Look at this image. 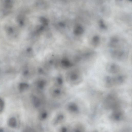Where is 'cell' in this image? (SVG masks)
Wrapping results in <instances>:
<instances>
[{"instance_id":"cell-1","label":"cell","mask_w":132,"mask_h":132,"mask_svg":"<svg viewBox=\"0 0 132 132\" xmlns=\"http://www.w3.org/2000/svg\"><path fill=\"white\" fill-rule=\"evenodd\" d=\"M104 105L106 108L113 110L120 108L119 102L115 95L110 94L106 99Z\"/></svg>"},{"instance_id":"cell-2","label":"cell","mask_w":132,"mask_h":132,"mask_svg":"<svg viewBox=\"0 0 132 132\" xmlns=\"http://www.w3.org/2000/svg\"><path fill=\"white\" fill-rule=\"evenodd\" d=\"M111 57L114 59L120 61H123L128 57V51L126 49L120 50L110 49Z\"/></svg>"},{"instance_id":"cell-3","label":"cell","mask_w":132,"mask_h":132,"mask_svg":"<svg viewBox=\"0 0 132 132\" xmlns=\"http://www.w3.org/2000/svg\"><path fill=\"white\" fill-rule=\"evenodd\" d=\"M106 70L109 73L116 74L120 71V67L119 65L116 64L111 63L108 64L107 65Z\"/></svg>"},{"instance_id":"cell-4","label":"cell","mask_w":132,"mask_h":132,"mask_svg":"<svg viewBox=\"0 0 132 132\" xmlns=\"http://www.w3.org/2000/svg\"><path fill=\"white\" fill-rule=\"evenodd\" d=\"M113 111L111 116L112 119L117 121L122 120L123 118V113L120 108L114 109Z\"/></svg>"},{"instance_id":"cell-5","label":"cell","mask_w":132,"mask_h":132,"mask_svg":"<svg viewBox=\"0 0 132 132\" xmlns=\"http://www.w3.org/2000/svg\"><path fill=\"white\" fill-rule=\"evenodd\" d=\"M113 85L121 84L125 79V77L123 75H119L115 77H111Z\"/></svg>"},{"instance_id":"cell-6","label":"cell","mask_w":132,"mask_h":132,"mask_svg":"<svg viewBox=\"0 0 132 132\" xmlns=\"http://www.w3.org/2000/svg\"><path fill=\"white\" fill-rule=\"evenodd\" d=\"M67 109L70 112L74 113H77L79 112V108L76 104L74 103H71L67 106Z\"/></svg>"},{"instance_id":"cell-7","label":"cell","mask_w":132,"mask_h":132,"mask_svg":"<svg viewBox=\"0 0 132 132\" xmlns=\"http://www.w3.org/2000/svg\"><path fill=\"white\" fill-rule=\"evenodd\" d=\"M65 117V116L62 114H58L55 118L53 124L55 125H57L62 123L64 121Z\"/></svg>"},{"instance_id":"cell-8","label":"cell","mask_w":132,"mask_h":132,"mask_svg":"<svg viewBox=\"0 0 132 132\" xmlns=\"http://www.w3.org/2000/svg\"><path fill=\"white\" fill-rule=\"evenodd\" d=\"M92 45L95 47L98 46L100 42V38L99 36L96 35L93 36L91 40Z\"/></svg>"},{"instance_id":"cell-9","label":"cell","mask_w":132,"mask_h":132,"mask_svg":"<svg viewBox=\"0 0 132 132\" xmlns=\"http://www.w3.org/2000/svg\"><path fill=\"white\" fill-rule=\"evenodd\" d=\"M32 102L34 106L36 108L39 107L41 105V100L39 98L36 96L33 97Z\"/></svg>"},{"instance_id":"cell-10","label":"cell","mask_w":132,"mask_h":132,"mask_svg":"<svg viewBox=\"0 0 132 132\" xmlns=\"http://www.w3.org/2000/svg\"><path fill=\"white\" fill-rule=\"evenodd\" d=\"M84 32V28L81 26L79 25L76 28L74 31L75 34L80 35L83 34Z\"/></svg>"},{"instance_id":"cell-11","label":"cell","mask_w":132,"mask_h":132,"mask_svg":"<svg viewBox=\"0 0 132 132\" xmlns=\"http://www.w3.org/2000/svg\"><path fill=\"white\" fill-rule=\"evenodd\" d=\"M46 84V83L45 81L44 80H41L37 83L36 86L39 89L42 90L45 88Z\"/></svg>"},{"instance_id":"cell-12","label":"cell","mask_w":132,"mask_h":132,"mask_svg":"<svg viewBox=\"0 0 132 132\" xmlns=\"http://www.w3.org/2000/svg\"><path fill=\"white\" fill-rule=\"evenodd\" d=\"M48 114L46 111H44L41 112L39 114V119L41 121L46 120L47 118Z\"/></svg>"},{"instance_id":"cell-13","label":"cell","mask_w":132,"mask_h":132,"mask_svg":"<svg viewBox=\"0 0 132 132\" xmlns=\"http://www.w3.org/2000/svg\"><path fill=\"white\" fill-rule=\"evenodd\" d=\"M51 93L54 97H57L60 96L62 92L60 89L56 88L52 91Z\"/></svg>"},{"instance_id":"cell-14","label":"cell","mask_w":132,"mask_h":132,"mask_svg":"<svg viewBox=\"0 0 132 132\" xmlns=\"http://www.w3.org/2000/svg\"><path fill=\"white\" fill-rule=\"evenodd\" d=\"M99 25L100 28L102 30H106L107 29V27L105 25L103 20H99Z\"/></svg>"},{"instance_id":"cell-15","label":"cell","mask_w":132,"mask_h":132,"mask_svg":"<svg viewBox=\"0 0 132 132\" xmlns=\"http://www.w3.org/2000/svg\"><path fill=\"white\" fill-rule=\"evenodd\" d=\"M9 124L10 127H15L16 124V119L14 117H12L9 120Z\"/></svg>"},{"instance_id":"cell-16","label":"cell","mask_w":132,"mask_h":132,"mask_svg":"<svg viewBox=\"0 0 132 132\" xmlns=\"http://www.w3.org/2000/svg\"><path fill=\"white\" fill-rule=\"evenodd\" d=\"M79 74L78 73H74L71 76V80L72 81H76L79 78Z\"/></svg>"},{"instance_id":"cell-17","label":"cell","mask_w":132,"mask_h":132,"mask_svg":"<svg viewBox=\"0 0 132 132\" xmlns=\"http://www.w3.org/2000/svg\"><path fill=\"white\" fill-rule=\"evenodd\" d=\"M29 87L28 85L26 83L21 84L19 86V88L21 91H23L27 89Z\"/></svg>"},{"instance_id":"cell-18","label":"cell","mask_w":132,"mask_h":132,"mask_svg":"<svg viewBox=\"0 0 132 132\" xmlns=\"http://www.w3.org/2000/svg\"><path fill=\"white\" fill-rule=\"evenodd\" d=\"M63 80L60 78L57 79L56 82V84L58 86H61L63 85Z\"/></svg>"},{"instance_id":"cell-19","label":"cell","mask_w":132,"mask_h":132,"mask_svg":"<svg viewBox=\"0 0 132 132\" xmlns=\"http://www.w3.org/2000/svg\"><path fill=\"white\" fill-rule=\"evenodd\" d=\"M4 102L3 101L0 99V110H2L4 107Z\"/></svg>"},{"instance_id":"cell-20","label":"cell","mask_w":132,"mask_h":132,"mask_svg":"<svg viewBox=\"0 0 132 132\" xmlns=\"http://www.w3.org/2000/svg\"><path fill=\"white\" fill-rule=\"evenodd\" d=\"M61 131L62 132H66L67 131L68 129L65 127H64L61 129Z\"/></svg>"},{"instance_id":"cell-21","label":"cell","mask_w":132,"mask_h":132,"mask_svg":"<svg viewBox=\"0 0 132 132\" xmlns=\"http://www.w3.org/2000/svg\"><path fill=\"white\" fill-rule=\"evenodd\" d=\"M96 1L99 4H101L103 2V0H96Z\"/></svg>"},{"instance_id":"cell-22","label":"cell","mask_w":132,"mask_h":132,"mask_svg":"<svg viewBox=\"0 0 132 132\" xmlns=\"http://www.w3.org/2000/svg\"><path fill=\"white\" fill-rule=\"evenodd\" d=\"M128 0L130 2H132V0Z\"/></svg>"},{"instance_id":"cell-23","label":"cell","mask_w":132,"mask_h":132,"mask_svg":"<svg viewBox=\"0 0 132 132\" xmlns=\"http://www.w3.org/2000/svg\"><path fill=\"white\" fill-rule=\"evenodd\" d=\"M117 0L118 1H121L122 0Z\"/></svg>"}]
</instances>
